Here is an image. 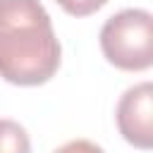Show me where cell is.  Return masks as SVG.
<instances>
[{
  "mask_svg": "<svg viewBox=\"0 0 153 153\" xmlns=\"http://www.w3.org/2000/svg\"><path fill=\"white\" fill-rule=\"evenodd\" d=\"M53 153H105V151L88 139H72V141L62 143L60 148H55Z\"/></svg>",
  "mask_w": 153,
  "mask_h": 153,
  "instance_id": "8992f818",
  "label": "cell"
},
{
  "mask_svg": "<svg viewBox=\"0 0 153 153\" xmlns=\"http://www.w3.org/2000/svg\"><path fill=\"white\" fill-rule=\"evenodd\" d=\"M100 50L110 65L141 72L153 65V17L148 10L127 7L100 29Z\"/></svg>",
  "mask_w": 153,
  "mask_h": 153,
  "instance_id": "7a4b0ae2",
  "label": "cell"
},
{
  "mask_svg": "<svg viewBox=\"0 0 153 153\" xmlns=\"http://www.w3.org/2000/svg\"><path fill=\"white\" fill-rule=\"evenodd\" d=\"M0 153H31V141L26 129L7 117L0 120Z\"/></svg>",
  "mask_w": 153,
  "mask_h": 153,
  "instance_id": "277c9868",
  "label": "cell"
},
{
  "mask_svg": "<svg viewBox=\"0 0 153 153\" xmlns=\"http://www.w3.org/2000/svg\"><path fill=\"white\" fill-rule=\"evenodd\" d=\"M120 134L134 143L136 148L153 146V86L151 81H141L129 86L117 103L115 110Z\"/></svg>",
  "mask_w": 153,
  "mask_h": 153,
  "instance_id": "3957f363",
  "label": "cell"
},
{
  "mask_svg": "<svg viewBox=\"0 0 153 153\" xmlns=\"http://www.w3.org/2000/svg\"><path fill=\"white\" fill-rule=\"evenodd\" d=\"M55 2H60V7L72 17H86L98 12L108 0H55Z\"/></svg>",
  "mask_w": 153,
  "mask_h": 153,
  "instance_id": "5b68a950",
  "label": "cell"
},
{
  "mask_svg": "<svg viewBox=\"0 0 153 153\" xmlns=\"http://www.w3.org/2000/svg\"><path fill=\"white\" fill-rule=\"evenodd\" d=\"M60 41L41 0H0V76L17 86L45 84L60 67Z\"/></svg>",
  "mask_w": 153,
  "mask_h": 153,
  "instance_id": "6da1fadb",
  "label": "cell"
}]
</instances>
